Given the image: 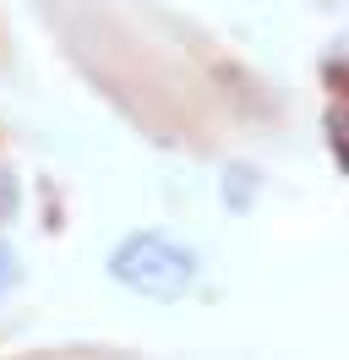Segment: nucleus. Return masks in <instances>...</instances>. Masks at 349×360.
Here are the masks:
<instances>
[{"label": "nucleus", "instance_id": "nucleus-2", "mask_svg": "<svg viewBox=\"0 0 349 360\" xmlns=\"http://www.w3.org/2000/svg\"><path fill=\"white\" fill-rule=\"evenodd\" d=\"M322 136H327V153L338 158V169L349 175V82H338V88H333V98H327Z\"/></svg>", "mask_w": 349, "mask_h": 360}, {"label": "nucleus", "instance_id": "nucleus-1", "mask_svg": "<svg viewBox=\"0 0 349 360\" xmlns=\"http://www.w3.org/2000/svg\"><path fill=\"white\" fill-rule=\"evenodd\" d=\"M196 273H202L196 251L164 229H131L109 251V278L131 295H148V300H180L196 284Z\"/></svg>", "mask_w": 349, "mask_h": 360}, {"label": "nucleus", "instance_id": "nucleus-4", "mask_svg": "<svg viewBox=\"0 0 349 360\" xmlns=\"http://www.w3.org/2000/svg\"><path fill=\"white\" fill-rule=\"evenodd\" d=\"M17 251H11V246H6V240H0V295H6V290H11V284H17Z\"/></svg>", "mask_w": 349, "mask_h": 360}, {"label": "nucleus", "instance_id": "nucleus-3", "mask_svg": "<svg viewBox=\"0 0 349 360\" xmlns=\"http://www.w3.org/2000/svg\"><path fill=\"white\" fill-rule=\"evenodd\" d=\"M17 207H22V180H17V169L0 164V224H11Z\"/></svg>", "mask_w": 349, "mask_h": 360}]
</instances>
